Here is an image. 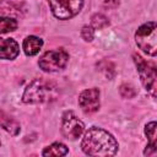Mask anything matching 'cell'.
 Here are the masks:
<instances>
[{"label": "cell", "instance_id": "d6986e66", "mask_svg": "<svg viewBox=\"0 0 157 157\" xmlns=\"http://www.w3.org/2000/svg\"><path fill=\"white\" fill-rule=\"evenodd\" d=\"M119 5V0H105L104 1V6L108 9H115Z\"/></svg>", "mask_w": 157, "mask_h": 157}, {"label": "cell", "instance_id": "e0dca14e", "mask_svg": "<svg viewBox=\"0 0 157 157\" xmlns=\"http://www.w3.org/2000/svg\"><path fill=\"white\" fill-rule=\"evenodd\" d=\"M119 92H120V94H121L124 98H132V97H135V94H136L135 88H134L131 85H129V83H123V85L119 87Z\"/></svg>", "mask_w": 157, "mask_h": 157}, {"label": "cell", "instance_id": "ac0fdd59", "mask_svg": "<svg viewBox=\"0 0 157 157\" xmlns=\"http://www.w3.org/2000/svg\"><path fill=\"white\" fill-rule=\"evenodd\" d=\"M81 37L86 40V42H91L94 37V33H93V29L88 26H83L82 29H81Z\"/></svg>", "mask_w": 157, "mask_h": 157}, {"label": "cell", "instance_id": "2e32d148", "mask_svg": "<svg viewBox=\"0 0 157 157\" xmlns=\"http://www.w3.org/2000/svg\"><path fill=\"white\" fill-rule=\"evenodd\" d=\"M98 67L99 70H102L105 75V77L108 78H112L114 75H115V70H114V65L110 63V61H107V60H103L98 64Z\"/></svg>", "mask_w": 157, "mask_h": 157}, {"label": "cell", "instance_id": "52a82bcc", "mask_svg": "<svg viewBox=\"0 0 157 157\" xmlns=\"http://www.w3.org/2000/svg\"><path fill=\"white\" fill-rule=\"evenodd\" d=\"M85 130L83 123L72 113V112H65L63 114V120H61V131L63 135L66 139L70 140H76L81 136V134Z\"/></svg>", "mask_w": 157, "mask_h": 157}, {"label": "cell", "instance_id": "9a60e30c", "mask_svg": "<svg viewBox=\"0 0 157 157\" xmlns=\"http://www.w3.org/2000/svg\"><path fill=\"white\" fill-rule=\"evenodd\" d=\"M17 27V22L12 18L9 17H1L0 18V28H1V33H6L10 31H15Z\"/></svg>", "mask_w": 157, "mask_h": 157}, {"label": "cell", "instance_id": "277c9868", "mask_svg": "<svg viewBox=\"0 0 157 157\" xmlns=\"http://www.w3.org/2000/svg\"><path fill=\"white\" fill-rule=\"evenodd\" d=\"M54 87L43 78H34L25 90L22 101L25 103H42L49 99Z\"/></svg>", "mask_w": 157, "mask_h": 157}, {"label": "cell", "instance_id": "7a4b0ae2", "mask_svg": "<svg viewBox=\"0 0 157 157\" xmlns=\"http://www.w3.org/2000/svg\"><path fill=\"white\" fill-rule=\"evenodd\" d=\"M137 47L147 55L157 56V22H147L135 33Z\"/></svg>", "mask_w": 157, "mask_h": 157}, {"label": "cell", "instance_id": "8992f818", "mask_svg": "<svg viewBox=\"0 0 157 157\" xmlns=\"http://www.w3.org/2000/svg\"><path fill=\"white\" fill-rule=\"evenodd\" d=\"M69 55L64 49H55L47 52L38 61V65L42 70L47 72H54L64 69L67 64Z\"/></svg>", "mask_w": 157, "mask_h": 157}, {"label": "cell", "instance_id": "9c48e42d", "mask_svg": "<svg viewBox=\"0 0 157 157\" xmlns=\"http://www.w3.org/2000/svg\"><path fill=\"white\" fill-rule=\"evenodd\" d=\"M0 55L1 59H15L18 55L20 48L16 40L12 38H1L0 40Z\"/></svg>", "mask_w": 157, "mask_h": 157}, {"label": "cell", "instance_id": "30bf717a", "mask_svg": "<svg viewBox=\"0 0 157 157\" xmlns=\"http://www.w3.org/2000/svg\"><path fill=\"white\" fill-rule=\"evenodd\" d=\"M145 134L147 136L148 144L144 151V155L148 156L157 150V123L156 121L148 123L145 128Z\"/></svg>", "mask_w": 157, "mask_h": 157}, {"label": "cell", "instance_id": "8fae6325", "mask_svg": "<svg viewBox=\"0 0 157 157\" xmlns=\"http://www.w3.org/2000/svg\"><path fill=\"white\" fill-rule=\"evenodd\" d=\"M42 45H43V40L34 36H29L23 40V50L29 56L36 55L40 50Z\"/></svg>", "mask_w": 157, "mask_h": 157}, {"label": "cell", "instance_id": "5bb4252c", "mask_svg": "<svg viewBox=\"0 0 157 157\" xmlns=\"http://www.w3.org/2000/svg\"><path fill=\"white\" fill-rule=\"evenodd\" d=\"M91 25H92V27L96 28V29H102V28H104V27H107V26L109 25V21H108V18H107L104 15H102V13H96V15H93L92 18H91Z\"/></svg>", "mask_w": 157, "mask_h": 157}, {"label": "cell", "instance_id": "4fadbf2b", "mask_svg": "<svg viewBox=\"0 0 157 157\" xmlns=\"http://www.w3.org/2000/svg\"><path fill=\"white\" fill-rule=\"evenodd\" d=\"M1 126L11 135H17L20 132V125L17 124V121H15L12 118L6 117L4 112L1 113Z\"/></svg>", "mask_w": 157, "mask_h": 157}, {"label": "cell", "instance_id": "ba28073f", "mask_svg": "<svg viewBox=\"0 0 157 157\" xmlns=\"http://www.w3.org/2000/svg\"><path fill=\"white\" fill-rule=\"evenodd\" d=\"M78 104L85 113H93L99 108V91L97 88H88L78 96Z\"/></svg>", "mask_w": 157, "mask_h": 157}, {"label": "cell", "instance_id": "3957f363", "mask_svg": "<svg viewBox=\"0 0 157 157\" xmlns=\"http://www.w3.org/2000/svg\"><path fill=\"white\" fill-rule=\"evenodd\" d=\"M134 61L137 66L140 80L145 90L153 97H157V67L155 64L146 61L139 54H132Z\"/></svg>", "mask_w": 157, "mask_h": 157}, {"label": "cell", "instance_id": "7c38bea8", "mask_svg": "<svg viewBox=\"0 0 157 157\" xmlns=\"http://www.w3.org/2000/svg\"><path fill=\"white\" fill-rule=\"evenodd\" d=\"M69 152L67 147L61 142H54L50 146L45 147L42 152L43 156H65Z\"/></svg>", "mask_w": 157, "mask_h": 157}, {"label": "cell", "instance_id": "6da1fadb", "mask_svg": "<svg viewBox=\"0 0 157 157\" xmlns=\"http://www.w3.org/2000/svg\"><path fill=\"white\" fill-rule=\"evenodd\" d=\"M81 148L88 156H113L118 151V142L104 129L92 126L86 131Z\"/></svg>", "mask_w": 157, "mask_h": 157}, {"label": "cell", "instance_id": "5b68a950", "mask_svg": "<svg viewBox=\"0 0 157 157\" xmlns=\"http://www.w3.org/2000/svg\"><path fill=\"white\" fill-rule=\"evenodd\" d=\"M53 15L59 20H67L80 12L83 0H48Z\"/></svg>", "mask_w": 157, "mask_h": 157}]
</instances>
